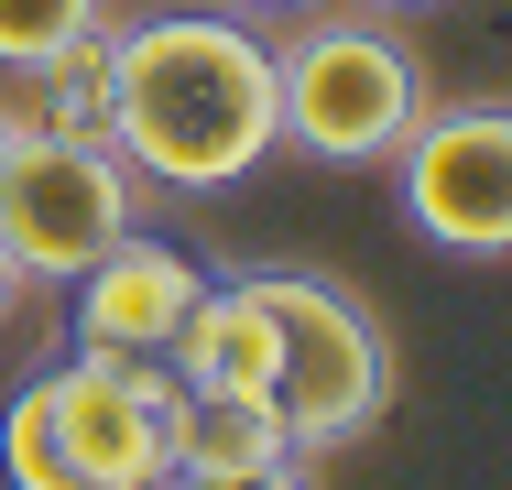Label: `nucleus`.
<instances>
[{
  "label": "nucleus",
  "instance_id": "8",
  "mask_svg": "<svg viewBox=\"0 0 512 490\" xmlns=\"http://www.w3.org/2000/svg\"><path fill=\"white\" fill-rule=\"evenodd\" d=\"M164 371L186 392H273V305L262 284H207L164 349Z\"/></svg>",
  "mask_w": 512,
  "mask_h": 490
},
{
  "label": "nucleus",
  "instance_id": "13",
  "mask_svg": "<svg viewBox=\"0 0 512 490\" xmlns=\"http://www.w3.org/2000/svg\"><path fill=\"white\" fill-rule=\"evenodd\" d=\"M153 490H316V480H306V458H284V469H251V480H186L175 469V480H153Z\"/></svg>",
  "mask_w": 512,
  "mask_h": 490
},
{
  "label": "nucleus",
  "instance_id": "15",
  "mask_svg": "<svg viewBox=\"0 0 512 490\" xmlns=\"http://www.w3.org/2000/svg\"><path fill=\"white\" fill-rule=\"evenodd\" d=\"M11 305H22V273H11V251H0V327H11Z\"/></svg>",
  "mask_w": 512,
  "mask_h": 490
},
{
  "label": "nucleus",
  "instance_id": "1",
  "mask_svg": "<svg viewBox=\"0 0 512 490\" xmlns=\"http://www.w3.org/2000/svg\"><path fill=\"white\" fill-rule=\"evenodd\" d=\"M109 142L142 186L218 196L240 186L284 120H273V44L240 11H153L109 22Z\"/></svg>",
  "mask_w": 512,
  "mask_h": 490
},
{
  "label": "nucleus",
  "instance_id": "3",
  "mask_svg": "<svg viewBox=\"0 0 512 490\" xmlns=\"http://www.w3.org/2000/svg\"><path fill=\"white\" fill-rule=\"evenodd\" d=\"M273 305V414L295 458H327L393 414V327L327 273H251Z\"/></svg>",
  "mask_w": 512,
  "mask_h": 490
},
{
  "label": "nucleus",
  "instance_id": "11",
  "mask_svg": "<svg viewBox=\"0 0 512 490\" xmlns=\"http://www.w3.org/2000/svg\"><path fill=\"white\" fill-rule=\"evenodd\" d=\"M0 480L11 490H88L77 458H66V436H55V414H44V382H22L11 414H0Z\"/></svg>",
  "mask_w": 512,
  "mask_h": 490
},
{
  "label": "nucleus",
  "instance_id": "9",
  "mask_svg": "<svg viewBox=\"0 0 512 490\" xmlns=\"http://www.w3.org/2000/svg\"><path fill=\"white\" fill-rule=\"evenodd\" d=\"M295 436L273 414V392H186L175 414V469L186 480H251V469H284Z\"/></svg>",
  "mask_w": 512,
  "mask_h": 490
},
{
  "label": "nucleus",
  "instance_id": "4",
  "mask_svg": "<svg viewBox=\"0 0 512 490\" xmlns=\"http://www.w3.org/2000/svg\"><path fill=\"white\" fill-rule=\"evenodd\" d=\"M131 218H142V175L120 164L109 131H44V120L11 131V153H0V251H11L22 294L33 284L66 294Z\"/></svg>",
  "mask_w": 512,
  "mask_h": 490
},
{
  "label": "nucleus",
  "instance_id": "2",
  "mask_svg": "<svg viewBox=\"0 0 512 490\" xmlns=\"http://www.w3.org/2000/svg\"><path fill=\"white\" fill-rule=\"evenodd\" d=\"M436 109V77L393 33V11H295L273 44V120L306 164H382Z\"/></svg>",
  "mask_w": 512,
  "mask_h": 490
},
{
  "label": "nucleus",
  "instance_id": "17",
  "mask_svg": "<svg viewBox=\"0 0 512 490\" xmlns=\"http://www.w3.org/2000/svg\"><path fill=\"white\" fill-rule=\"evenodd\" d=\"M11 131H22V109H11V88H0V153H11Z\"/></svg>",
  "mask_w": 512,
  "mask_h": 490
},
{
  "label": "nucleus",
  "instance_id": "12",
  "mask_svg": "<svg viewBox=\"0 0 512 490\" xmlns=\"http://www.w3.org/2000/svg\"><path fill=\"white\" fill-rule=\"evenodd\" d=\"M109 0H0V77H33L55 44H77V33H99Z\"/></svg>",
  "mask_w": 512,
  "mask_h": 490
},
{
  "label": "nucleus",
  "instance_id": "5",
  "mask_svg": "<svg viewBox=\"0 0 512 490\" xmlns=\"http://www.w3.org/2000/svg\"><path fill=\"white\" fill-rule=\"evenodd\" d=\"M404 229L447 262H512V109L502 98H436L382 153Z\"/></svg>",
  "mask_w": 512,
  "mask_h": 490
},
{
  "label": "nucleus",
  "instance_id": "14",
  "mask_svg": "<svg viewBox=\"0 0 512 490\" xmlns=\"http://www.w3.org/2000/svg\"><path fill=\"white\" fill-rule=\"evenodd\" d=\"M240 22H295V11H316V0H229Z\"/></svg>",
  "mask_w": 512,
  "mask_h": 490
},
{
  "label": "nucleus",
  "instance_id": "10",
  "mask_svg": "<svg viewBox=\"0 0 512 490\" xmlns=\"http://www.w3.org/2000/svg\"><path fill=\"white\" fill-rule=\"evenodd\" d=\"M11 109L44 120V131H99V120H109V22L77 33V44H55V55L11 88Z\"/></svg>",
  "mask_w": 512,
  "mask_h": 490
},
{
  "label": "nucleus",
  "instance_id": "6",
  "mask_svg": "<svg viewBox=\"0 0 512 490\" xmlns=\"http://www.w3.org/2000/svg\"><path fill=\"white\" fill-rule=\"evenodd\" d=\"M33 382H44V414H55V436H66V458H77L88 490L175 480L186 382H175L164 360H99V349H77V360H55V371H33Z\"/></svg>",
  "mask_w": 512,
  "mask_h": 490
},
{
  "label": "nucleus",
  "instance_id": "7",
  "mask_svg": "<svg viewBox=\"0 0 512 490\" xmlns=\"http://www.w3.org/2000/svg\"><path fill=\"white\" fill-rule=\"evenodd\" d=\"M197 294H207L197 251H175V240H153V229L131 218L99 262L66 284V327H77V349H99V360H164Z\"/></svg>",
  "mask_w": 512,
  "mask_h": 490
},
{
  "label": "nucleus",
  "instance_id": "16",
  "mask_svg": "<svg viewBox=\"0 0 512 490\" xmlns=\"http://www.w3.org/2000/svg\"><path fill=\"white\" fill-rule=\"evenodd\" d=\"M360 11H393V22H414V11H436V0H360Z\"/></svg>",
  "mask_w": 512,
  "mask_h": 490
}]
</instances>
